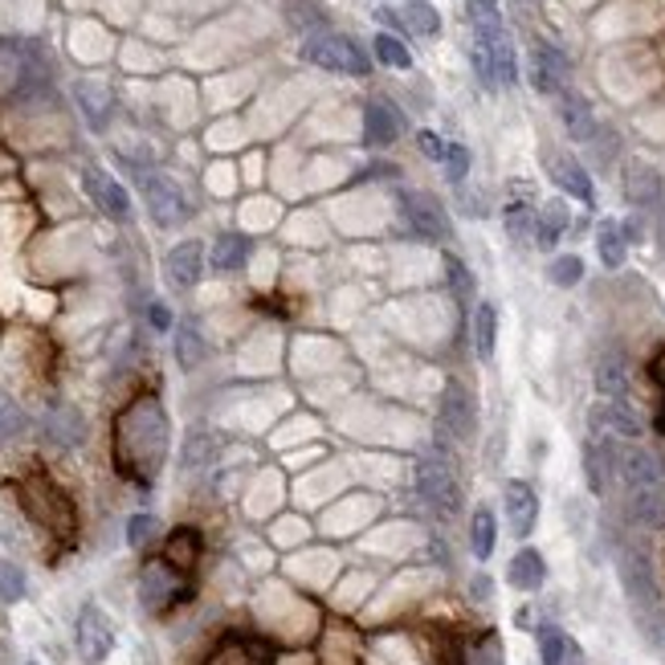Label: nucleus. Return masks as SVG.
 <instances>
[{
    "instance_id": "f257e3e1",
    "label": "nucleus",
    "mask_w": 665,
    "mask_h": 665,
    "mask_svg": "<svg viewBox=\"0 0 665 665\" xmlns=\"http://www.w3.org/2000/svg\"><path fill=\"white\" fill-rule=\"evenodd\" d=\"M115 457L131 482L148 486L167 457V416L155 397L135 400L115 425Z\"/></svg>"
},
{
    "instance_id": "f03ea898",
    "label": "nucleus",
    "mask_w": 665,
    "mask_h": 665,
    "mask_svg": "<svg viewBox=\"0 0 665 665\" xmlns=\"http://www.w3.org/2000/svg\"><path fill=\"white\" fill-rule=\"evenodd\" d=\"M616 576L625 588V600L632 608V620H649L662 616V592H657V576H653V560L637 543H620L616 548Z\"/></svg>"
},
{
    "instance_id": "7ed1b4c3",
    "label": "nucleus",
    "mask_w": 665,
    "mask_h": 665,
    "mask_svg": "<svg viewBox=\"0 0 665 665\" xmlns=\"http://www.w3.org/2000/svg\"><path fill=\"white\" fill-rule=\"evenodd\" d=\"M416 490H421V499L429 502L437 515H462V506H466V490H462V478H457V466H453L450 457H441V453H425L421 462H416Z\"/></svg>"
},
{
    "instance_id": "20e7f679",
    "label": "nucleus",
    "mask_w": 665,
    "mask_h": 665,
    "mask_svg": "<svg viewBox=\"0 0 665 665\" xmlns=\"http://www.w3.org/2000/svg\"><path fill=\"white\" fill-rule=\"evenodd\" d=\"M21 502H25L29 518L41 523L46 531H53L58 539H70V535H74V506H70L66 494H62L53 482H46L41 474H34L29 482L21 486Z\"/></svg>"
},
{
    "instance_id": "39448f33",
    "label": "nucleus",
    "mask_w": 665,
    "mask_h": 665,
    "mask_svg": "<svg viewBox=\"0 0 665 665\" xmlns=\"http://www.w3.org/2000/svg\"><path fill=\"white\" fill-rule=\"evenodd\" d=\"M302 58L315 62V66H323V70H335V74H355V78H364L367 70H372V58L364 53V46H355V41L343 34L306 37Z\"/></svg>"
},
{
    "instance_id": "423d86ee",
    "label": "nucleus",
    "mask_w": 665,
    "mask_h": 665,
    "mask_svg": "<svg viewBox=\"0 0 665 665\" xmlns=\"http://www.w3.org/2000/svg\"><path fill=\"white\" fill-rule=\"evenodd\" d=\"M139 188H143V204H148V213L155 225L176 229V225H184V221L192 216V204L184 197V188L172 180V176H164V172H143V176H139Z\"/></svg>"
},
{
    "instance_id": "0eeeda50",
    "label": "nucleus",
    "mask_w": 665,
    "mask_h": 665,
    "mask_svg": "<svg viewBox=\"0 0 665 665\" xmlns=\"http://www.w3.org/2000/svg\"><path fill=\"white\" fill-rule=\"evenodd\" d=\"M441 429L462 446L478 437V397L462 380H446L441 388Z\"/></svg>"
},
{
    "instance_id": "6e6552de",
    "label": "nucleus",
    "mask_w": 665,
    "mask_h": 665,
    "mask_svg": "<svg viewBox=\"0 0 665 665\" xmlns=\"http://www.w3.org/2000/svg\"><path fill=\"white\" fill-rule=\"evenodd\" d=\"M74 641H78V657L86 665H102L115 649V625L111 616L102 613L99 604H86L78 613V625H74Z\"/></svg>"
},
{
    "instance_id": "1a4fd4ad",
    "label": "nucleus",
    "mask_w": 665,
    "mask_h": 665,
    "mask_svg": "<svg viewBox=\"0 0 665 665\" xmlns=\"http://www.w3.org/2000/svg\"><path fill=\"white\" fill-rule=\"evenodd\" d=\"M616 478L625 490H645V486H662L665 482V462L657 457V450L649 446H637V441H625L616 450Z\"/></svg>"
},
{
    "instance_id": "9d476101",
    "label": "nucleus",
    "mask_w": 665,
    "mask_h": 665,
    "mask_svg": "<svg viewBox=\"0 0 665 665\" xmlns=\"http://www.w3.org/2000/svg\"><path fill=\"white\" fill-rule=\"evenodd\" d=\"M397 204H400L404 225H409L416 237H425V241H446L450 221H446V209L437 204V197H429V192H400Z\"/></svg>"
},
{
    "instance_id": "9b49d317",
    "label": "nucleus",
    "mask_w": 665,
    "mask_h": 665,
    "mask_svg": "<svg viewBox=\"0 0 665 665\" xmlns=\"http://www.w3.org/2000/svg\"><path fill=\"white\" fill-rule=\"evenodd\" d=\"M180 597H184V572H176V567L164 564V560H155V564L143 567V576H139V604H143L148 613H164V608H172Z\"/></svg>"
},
{
    "instance_id": "f8f14e48",
    "label": "nucleus",
    "mask_w": 665,
    "mask_h": 665,
    "mask_svg": "<svg viewBox=\"0 0 665 665\" xmlns=\"http://www.w3.org/2000/svg\"><path fill=\"white\" fill-rule=\"evenodd\" d=\"M616 450L613 437H604V432H592L588 441H584V482L592 494H608V482L616 478Z\"/></svg>"
},
{
    "instance_id": "ddd939ff",
    "label": "nucleus",
    "mask_w": 665,
    "mask_h": 665,
    "mask_svg": "<svg viewBox=\"0 0 665 665\" xmlns=\"http://www.w3.org/2000/svg\"><path fill=\"white\" fill-rule=\"evenodd\" d=\"M502 511H506V523H511L515 539H531L535 523H539V494H535V486L506 482V490H502Z\"/></svg>"
},
{
    "instance_id": "4468645a",
    "label": "nucleus",
    "mask_w": 665,
    "mask_h": 665,
    "mask_svg": "<svg viewBox=\"0 0 665 665\" xmlns=\"http://www.w3.org/2000/svg\"><path fill=\"white\" fill-rule=\"evenodd\" d=\"M83 184H86V192H90V200H95L111 221H127V216H131V197H127V188H123L111 172H102V167H86Z\"/></svg>"
},
{
    "instance_id": "2eb2a0df",
    "label": "nucleus",
    "mask_w": 665,
    "mask_h": 665,
    "mask_svg": "<svg viewBox=\"0 0 665 665\" xmlns=\"http://www.w3.org/2000/svg\"><path fill=\"white\" fill-rule=\"evenodd\" d=\"M531 86L539 95H564L567 90V58L548 41H535L531 50Z\"/></svg>"
},
{
    "instance_id": "dca6fc26",
    "label": "nucleus",
    "mask_w": 665,
    "mask_h": 665,
    "mask_svg": "<svg viewBox=\"0 0 665 665\" xmlns=\"http://www.w3.org/2000/svg\"><path fill=\"white\" fill-rule=\"evenodd\" d=\"M164 274L176 290H192V286L200 283V274H204V246H200V241H180V246H172L164 258Z\"/></svg>"
},
{
    "instance_id": "f3484780",
    "label": "nucleus",
    "mask_w": 665,
    "mask_h": 665,
    "mask_svg": "<svg viewBox=\"0 0 665 665\" xmlns=\"http://www.w3.org/2000/svg\"><path fill=\"white\" fill-rule=\"evenodd\" d=\"M404 131V115L388 99H372L364 111V139L372 148H392Z\"/></svg>"
},
{
    "instance_id": "a211bd4d",
    "label": "nucleus",
    "mask_w": 665,
    "mask_h": 665,
    "mask_svg": "<svg viewBox=\"0 0 665 665\" xmlns=\"http://www.w3.org/2000/svg\"><path fill=\"white\" fill-rule=\"evenodd\" d=\"M548 172L551 180L564 188L567 197L584 200V204H592L597 200V188H592V176L584 172V164L576 160V155H564V151H555V155H548Z\"/></svg>"
},
{
    "instance_id": "6ab92c4d",
    "label": "nucleus",
    "mask_w": 665,
    "mask_h": 665,
    "mask_svg": "<svg viewBox=\"0 0 665 665\" xmlns=\"http://www.w3.org/2000/svg\"><path fill=\"white\" fill-rule=\"evenodd\" d=\"M506 584L515 592H539L548 584V560H543V551L518 548L511 555V564H506Z\"/></svg>"
},
{
    "instance_id": "aec40b11",
    "label": "nucleus",
    "mask_w": 665,
    "mask_h": 665,
    "mask_svg": "<svg viewBox=\"0 0 665 665\" xmlns=\"http://www.w3.org/2000/svg\"><path fill=\"white\" fill-rule=\"evenodd\" d=\"M625 506L629 518L645 531H662L665 527V482L645 486V490H625Z\"/></svg>"
},
{
    "instance_id": "412c9836",
    "label": "nucleus",
    "mask_w": 665,
    "mask_h": 665,
    "mask_svg": "<svg viewBox=\"0 0 665 665\" xmlns=\"http://www.w3.org/2000/svg\"><path fill=\"white\" fill-rule=\"evenodd\" d=\"M597 413H600V421H604V429L616 432L620 441H641L645 421H641V413H637V404H632L629 397L604 400V404H597Z\"/></svg>"
},
{
    "instance_id": "4be33fe9",
    "label": "nucleus",
    "mask_w": 665,
    "mask_h": 665,
    "mask_svg": "<svg viewBox=\"0 0 665 665\" xmlns=\"http://www.w3.org/2000/svg\"><path fill=\"white\" fill-rule=\"evenodd\" d=\"M625 200L645 209V204H657L662 200V176L657 167L645 164V160H629L625 164Z\"/></svg>"
},
{
    "instance_id": "5701e85b",
    "label": "nucleus",
    "mask_w": 665,
    "mask_h": 665,
    "mask_svg": "<svg viewBox=\"0 0 665 665\" xmlns=\"http://www.w3.org/2000/svg\"><path fill=\"white\" fill-rule=\"evenodd\" d=\"M474 46H482L486 58H490V74H494V86H515L518 78V62H515V46L506 29L494 37H474Z\"/></svg>"
},
{
    "instance_id": "b1692460",
    "label": "nucleus",
    "mask_w": 665,
    "mask_h": 665,
    "mask_svg": "<svg viewBox=\"0 0 665 665\" xmlns=\"http://www.w3.org/2000/svg\"><path fill=\"white\" fill-rule=\"evenodd\" d=\"M46 437H50L58 450H78L86 441V421L74 409H50L46 413Z\"/></svg>"
},
{
    "instance_id": "393cba45",
    "label": "nucleus",
    "mask_w": 665,
    "mask_h": 665,
    "mask_svg": "<svg viewBox=\"0 0 665 665\" xmlns=\"http://www.w3.org/2000/svg\"><path fill=\"white\" fill-rule=\"evenodd\" d=\"M560 118H564V131L572 135V139H580V143H588V139L597 135L592 106H588V99L576 95V90H564V95H560Z\"/></svg>"
},
{
    "instance_id": "a878e982",
    "label": "nucleus",
    "mask_w": 665,
    "mask_h": 665,
    "mask_svg": "<svg viewBox=\"0 0 665 665\" xmlns=\"http://www.w3.org/2000/svg\"><path fill=\"white\" fill-rule=\"evenodd\" d=\"M494 548H499V518H494L490 506H478L474 518H469V551H474L478 564H486L494 555Z\"/></svg>"
},
{
    "instance_id": "bb28decb",
    "label": "nucleus",
    "mask_w": 665,
    "mask_h": 665,
    "mask_svg": "<svg viewBox=\"0 0 665 665\" xmlns=\"http://www.w3.org/2000/svg\"><path fill=\"white\" fill-rule=\"evenodd\" d=\"M474 351H478V360H494V351H499V306L494 302L474 306Z\"/></svg>"
},
{
    "instance_id": "cd10ccee",
    "label": "nucleus",
    "mask_w": 665,
    "mask_h": 665,
    "mask_svg": "<svg viewBox=\"0 0 665 665\" xmlns=\"http://www.w3.org/2000/svg\"><path fill=\"white\" fill-rule=\"evenodd\" d=\"M200 560V531L192 527H176L164 543V564H172L176 572H192Z\"/></svg>"
},
{
    "instance_id": "c85d7f7f",
    "label": "nucleus",
    "mask_w": 665,
    "mask_h": 665,
    "mask_svg": "<svg viewBox=\"0 0 665 665\" xmlns=\"http://www.w3.org/2000/svg\"><path fill=\"white\" fill-rule=\"evenodd\" d=\"M597 392L604 400L629 397V367L620 355H600L597 360Z\"/></svg>"
},
{
    "instance_id": "c756f323",
    "label": "nucleus",
    "mask_w": 665,
    "mask_h": 665,
    "mask_svg": "<svg viewBox=\"0 0 665 665\" xmlns=\"http://www.w3.org/2000/svg\"><path fill=\"white\" fill-rule=\"evenodd\" d=\"M283 17L290 29L315 37L323 25H327V9L318 0H283Z\"/></svg>"
},
{
    "instance_id": "7c9ffc66",
    "label": "nucleus",
    "mask_w": 665,
    "mask_h": 665,
    "mask_svg": "<svg viewBox=\"0 0 665 665\" xmlns=\"http://www.w3.org/2000/svg\"><path fill=\"white\" fill-rule=\"evenodd\" d=\"M564 229H567V204L564 200H548L539 221H535V246L539 250H555V241L564 237Z\"/></svg>"
},
{
    "instance_id": "2f4dec72",
    "label": "nucleus",
    "mask_w": 665,
    "mask_h": 665,
    "mask_svg": "<svg viewBox=\"0 0 665 665\" xmlns=\"http://www.w3.org/2000/svg\"><path fill=\"white\" fill-rule=\"evenodd\" d=\"M597 253L604 269H620L625 266V258H629V241L620 234V225L616 221H600L597 225Z\"/></svg>"
},
{
    "instance_id": "473e14b6",
    "label": "nucleus",
    "mask_w": 665,
    "mask_h": 665,
    "mask_svg": "<svg viewBox=\"0 0 665 665\" xmlns=\"http://www.w3.org/2000/svg\"><path fill=\"white\" fill-rule=\"evenodd\" d=\"M250 262V237L241 234H221L213 241V266L225 269V274H234Z\"/></svg>"
},
{
    "instance_id": "72a5a7b5",
    "label": "nucleus",
    "mask_w": 665,
    "mask_h": 665,
    "mask_svg": "<svg viewBox=\"0 0 665 665\" xmlns=\"http://www.w3.org/2000/svg\"><path fill=\"white\" fill-rule=\"evenodd\" d=\"M216 457V432L213 429H192L184 437L180 466L184 469H204Z\"/></svg>"
},
{
    "instance_id": "f704fd0d",
    "label": "nucleus",
    "mask_w": 665,
    "mask_h": 665,
    "mask_svg": "<svg viewBox=\"0 0 665 665\" xmlns=\"http://www.w3.org/2000/svg\"><path fill=\"white\" fill-rule=\"evenodd\" d=\"M78 106H83V115L90 127H106V115H111V90L99 83H78Z\"/></svg>"
},
{
    "instance_id": "c9c22d12",
    "label": "nucleus",
    "mask_w": 665,
    "mask_h": 665,
    "mask_svg": "<svg viewBox=\"0 0 665 665\" xmlns=\"http://www.w3.org/2000/svg\"><path fill=\"white\" fill-rule=\"evenodd\" d=\"M204 360H209V343H204V335H200L192 323L176 327V364H180L184 372H192V367H200Z\"/></svg>"
},
{
    "instance_id": "e433bc0d",
    "label": "nucleus",
    "mask_w": 665,
    "mask_h": 665,
    "mask_svg": "<svg viewBox=\"0 0 665 665\" xmlns=\"http://www.w3.org/2000/svg\"><path fill=\"white\" fill-rule=\"evenodd\" d=\"M400 21H404V29H413L416 37H437V29H441V17H437V9H432L429 0H409V4L400 9Z\"/></svg>"
},
{
    "instance_id": "4c0bfd02",
    "label": "nucleus",
    "mask_w": 665,
    "mask_h": 665,
    "mask_svg": "<svg viewBox=\"0 0 665 665\" xmlns=\"http://www.w3.org/2000/svg\"><path fill=\"white\" fill-rule=\"evenodd\" d=\"M469 25H474V37H494L502 34V13L499 0H466Z\"/></svg>"
},
{
    "instance_id": "58836bf2",
    "label": "nucleus",
    "mask_w": 665,
    "mask_h": 665,
    "mask_svg": "<svg viewBox=\"0 0 665 665\" xmlns=\"http://www.w3.org/2000/svg\"><path fill=\"white\" fill-rule=\"evenodd\" d=\"M567 649H572V637L560 625H543L539 629V665H564Z\"/></svg>"
},
{
    "instance_id": "ea45409f",
    "label": "nucleus",
    "mask_w": 665,
    "mask_h": 665,
    "mask_svg": "<svg viewBox=\"0 0 665 665\" xmlns=\"http://www.w3.org/2000/svg\"><path fill=\"white\" fill-rule=\"evenodd\" d=\"M25 592H29L25 567L13 564V560H0V600H4V604H21Z\"/></svg>"
},
{
    "instance_id": "a19ab883",
    "label": "nucleus",
    "mask_w": 665,
    "mask_h": 665,
    "mask_svg": "<svg viewBox=\"0 0 665 665\" xmlns=\"http://www.w3.org/2000/svg\"><path fill=\"white\" fill-rule=\"evenodd\" d=\"M25 429H29V421H25V413H21V404L13 397H4V392H0V446L17 441Z\"/></svg>"
},
{
    "instance_id": "79ce46f5",
    "label": "nucleus",
    "mask_w": 665,
    "mask_h": 665,
    "mask_svg": "<svg viewBox=\"0 0 665 665\" xmlns=\"http://www.w3.org/2000/svg\"><path fill=\"white\" fill-rule=\"evenodd\" d=\"M372 50H376V58H380L384 66H392V70H409V66H413V53L404 50V41H400V37H392V34H376Z\"/></svg>"
},
{
    "instance_id": "37998d69",
    "label": "nucleus",
    "mask_w": 665,
    "mask_h": 665,
    "mask_svg": "<svg viewBox=\"0 0 665 665\" xmlns=\"http://www.w3.org/2000/svg\"><path fill=\"white\" fill-rule=\"evenodd\" d=\"M548 278H551V286H560V290H572V286L584 278V262L576 253H560V258L548 266Z\"/></svg>"
},
{
    "instance_id": "c03bdc74",
    "label": "nucleus",
    "mask_w": 665,
    "mask_h": 665,
    "mask_svg": "<svg viewBox=\"0 0 665 665\" xmlns=\"http://www.w3.org/2000/svg\"><path fill=\"white\" fill-rule=\"evenodd\" d=\"M462 657H466V665H506V657H502V641L494 637V632H486L482 641H474L469 649H462Z\"/></svg>"
},
{
    "instance_id": "a18cd8bd",
    "label": "nucleus",
    "mask_w": 665,
    "mask_h": 665,
    "mask_svg": "<svg viewBox=\"0 0 665 665\" xmlns=\"http://www.w3.org/2000/svg\"><path fill=\"white\" fill-rule=\"evenodd\" d=\"M535 221H539V213L531 204H511L506 209V234L515 241H535Z\"/></svg>"
},
{
    "instance_id": "49530a36",
    "label": "nucleus",
    "mask_w": 665,
    "mask_h": 665,
    "mask_svg": "<svg viewBox=\"0 0 665 665\" xmlns=\"http://www.w3.org/2000/svg\"><path fill=\"white\" fill-rule=\"evenodd\" d=\"M446 283H450V290L457 294V302H469L474 299V274H469L453 253H446Z\"/></svg>"
},
{
    "instance_id": "de8ad7c7",
    "label": "nucleus",
    "mask_w": 665,
    "mask_h": 665,
    "mask_svg": "<svg viewBox=\"0 0 665 665\" xmlns=\"http://www.w3.org/2000/svg\"><path fill=\"white\" fill-rule=\"evenodd\" d=\"M306 535H311V527L302 518H278V527L269 531V539L278 548H299V543H306Z\"/></svg>"
},
{
    "instance_id": "09e8293b",
    "label": "nucleus",
    "mask_w": 665,
    "mask_h": 665,
    "mask_svg": "<svg viewBox=\"0 0 665 665\" xmlns=\"http://www.w3.org/2000/svg\"><path fill=\"white\" fill-rule=\"evenodd\" d=\"M446 176H450V184H462L469 176V148L466 143H446Z\"/></svg>"
},
{
    "instance_id": "8fccbe9b",
    "label": "nucleus",
    "mask_w": 665,
    "mask_h": 665,
    "mask_svg": "<svg viewBox=\"0 0 665 665\" xmlns=\"http://www.w3.org/2000/svg\"><path fill=\"white\" fill-rule=\"evenodd\" d=\"M155 535V515H131L127 518V543L131 548H148Z\"/></svg>"
},
{
    "instance_id": "3c124183",
    "label": "nucleus",
    "mask_w": 665,
    "mask_h": 665,
    "mask_svg": "<svg viewBox=\"0 0 665 665\" xmlns=\"http://www.w3.org/2000/svg\"><path fill=\"white\" fill-rule=\"evenodd\" d=\"M416 148H421V155H425V160H446V143H441L432 131L416 135Z\"/></svg>"
},
{
    "instance_id": "603ef678",
    "label": "nucleus",
    "mask_w": 665,
    "mask_h": 665,
    "mask_svg": "<svg viewBox=\"0 0 665 665\" xmlns=\"http://www.w3.org/2000/svg\"><path fill=\"white\" fill-rule=\"evenodd\" d=\"M469 597L478 600V604H490V600H494V580H490L486 572H478V576L469 580Z\"/></svg>"
},
{
    "instance_id": "864d4df0",
    "label": "nucleus",
    "mask_w": 665,
    "mask_h": 665,
    "mask_svg": "<svg viewBox=\"0 0 665 665\" xmlns=\"http://www.w3.org/2000/svg\"><path fill=\"white\" fill-rule=\"evenodd\" d=\"M148 323L155 327V331H167V327H172V315H167L164 302H151V306H148Z\"/></svg>"
},
{
    "instance_id": "5fc2aeb1",
    "label": "nucleus",
    "mask_w": 665,
    "mask_h": 665,
    "mask_svg": "<svg viewBox=\"0 0 665 665\" xmlns=\"http://www.w3.org/2000/svg\"><path fill=\"white\" fill-rule=\"evenodd\" d=\"M649 372H653V380H657V384H662V388H665V348L657 351V355H653V364H649Z\"/></svg>"
},
{
    "instance_id": "6e6d98bb",
    "label": "nucleus",
    "mask_w": 665,
    "mask_h": 665,
    "mask_svg": "<svg viewBox=\"0 0 665 665\" xmlns=\"http://www.w3.org/2000/svg\"><path fill=\"white\" fill-rule=\"evenodd\" d=\"M441 665H466V657H462V649H446V657H441Z\"/></svg>"
},
{
    "instance_id": "4d7b16f0",
    "label": "nucleus",
    "mask_w": 665,
    "mask_h": 665,
    "mask_svg": "<svg viewBox=\"0 0 665 665\" xmlns=\"http://www.w3.org/2000/svg\"><path fill=\"white\" fill-rule=\"evenodd\" d=\"M657 429H662V432H665V409H662V416H657Z\"/></svg>"
},
{
    "instance_id": "13d9d810",
    "label": "nucleus",
    "mask_w": 665,
    "mask_h": 665,
    "mask_svg": "<svg viewBox=\"0 0 665 665\" xmlns=\"http://www.w3.org/2000/svg\"><path fill=\"white\" fill-rule=\"evenodd\" d=\"M29 665H37V662H29Z\"/></svg>"
}]
</instances>
